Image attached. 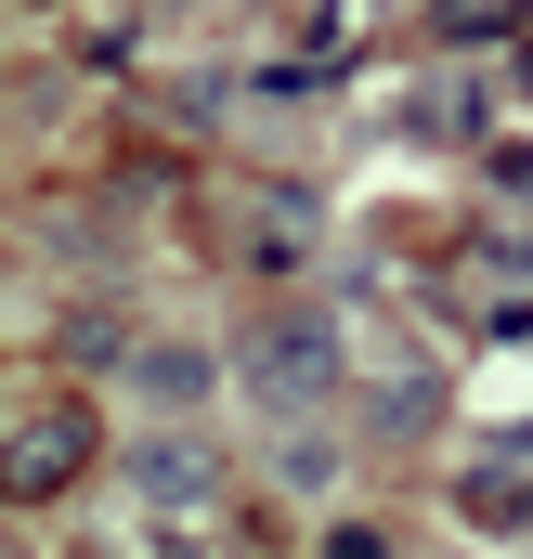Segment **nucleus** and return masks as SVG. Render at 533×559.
Segmentation results:
<instances>
[{
	"instance_id": "nucleus-1",
	"label": "nucleus",
	"mask_w": 533,
	"mask_h": 559,
	"mask_svg": "<svg viewBox=\"0 0 533 559\" xmlns=\"http://www.w3.org/2000/svg\"><path fill=\"white\" fill-rule=\"evenodd\" d=\"M248 391H261L273 417H312L339 391V325L325 312H261L248 325Z\"/></svg>"
},
{
	"instance_id": "nucleus-2",
	"label": "nucleus",
	"mask_w": 533,
	"mask_h": 559,
	"mask_svg": "<svg viewBox=\"0 0 533 559\" xmlns=\"http://www.w3.org/2000/svg\"><path fill=\"white\" fill-rule=\"evenodd\" d=\"M79 468H92V404H79V391H39V404L13 417V455H0L13 508H52V495H79Z\"/></svg>"
},
{
	"instance_id": "nucleus-3",
	"label": "nucleus",
	"mask_w": 533,
	"mask_h": 559,
	"mask_svg": "<svg viewBox=\"0 0 533 559\" xmlns=\"http://www.w3.org/2000/svg\"><path fill=\"white\" fill-rule=\"evenodd\" d=\"M209 481H222V468H209L196 442H156V455H143V508H196Z\"/></svg>"
},
{
	"instance_id": "nucleus-4",
	"label": "nucleus",
	"mask_w": 533,
	"mask_h": 559,
	"mask_svg": "<svg viewBox=\"0 0 533 559\" xmlns=\"http://www.w3.org/2000/svg\"><path fill=\"white\" fill-rule=\"evenodd\" d=\"M143 391H156V404H196L209 365H196V352H143Z\"/></svg>"
},
{
	"instance_id": "nucleus-5",
	"label": "nucleus",
	"mask_w": 533,
	"mask_h": 559,
	"mask_svg": "<svg viewBox=\"0 0 533 559\" xmlns=\"http://www.w3.org/2000/svg\"><path fill=\"white\" fill-rule=\"evenodd\" d=\"M521 92H533V39H521Z\"/></svg>"
}]
</instances>
